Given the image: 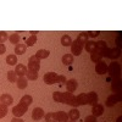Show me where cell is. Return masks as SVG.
Returning <instances> with one entry per match:
<instances>
[{
  "mask_svg": "<svg viewBox=\"0 0 122 122\" xmlns=\"http://www.w3.org/2000/svg\"><path fill=\"white\" fill-rule=\"evenodd\" d=\"M57 73L56 72H46L43 77V81H44V83L49 84V86H51V84H55L56 83V79H57Z\"/></svg>",
  "mask_w": 122,
  "mask_h": 122,
  "instance_id": "obj_9",
  "label": "cell"
},
{
  "mask_svg": "<svg viewBox=\"0 0 122 122\" xmlns=\"http://www.w3.org/2000/svg\"><path fill=\"white\" fill-rule=\"evenodd\" d=\"M44 110L42 107H36L33 111H32V118L34 121H39L40 118H43L44 117Z\"/></svg>",
  "mask_w": 122,
  "mask_h": 122,
  "instance_id": "obj_15",
  "label": "cell"
},
{
  "mask_svg": "<svg viewBox=\"0 0 122 122\" xmlns=\"http://www.w3.org/2000/svg\"><path fill=\"white\" fill-rule=\"evenodd\" d=\"M28 107L29 106H27V105H25L22 103H18L17 105H15L12 107V114H14L15 117H22L28 111Z\"/></svg>",
  "mask_w": 122,
  "mask_h": 122,
  "instance_id": "obj_4",
  "label": "cell"
},
{
  "mask_svg": "<svg viewBox=\"0 0 122 122\" xmlns=\"http://www.w3.org/2000/svg\"><path fill=\"white\" fill-rule=\"evenodd\" d=\"M6 77H7V81H9V82H11V83H16V81H17V76H16V73H15V71H9L7 75H6Z\"/></svg>",
  "mask_w": 122,
  "mask_h": 122,
  "instance_id": "obj_31",
  "label": "cell"
},
{
  "mask_svg": "<svg viewBox=\"0 0 122 122\" xmlns=\"http://www.w3.org/2000/svg\"><path fill=\"white\" fill-rule=\"evenodd\" d=\"M37 43V36L36 34H32V36H29L27 39H26V45L27 46H33L34 44Z\"/></svg>",
  "mask_w": 122,
  "mask_h": 122,
  "instance_id": "obj_30",
  "label": "cell"
},
{
  "mask_svg": "<svg viewBox=\"0 0 122 122\" xmlns=\"http://www.w3.org/2000/svg\"><path fill=\"white\" fill-rule=\"evenodd\" d=\"M66 77L64 76V75H59L57 76V79H56V83L57 84H62V83H66Z\"/></svg>",
  "mask_w": 122,
  "mask_h": 122,
  "instance_id": "obj_35",
  "label": "cell"
},
{
  "mask_svg": "<svg viewBox=\"0 0 122 122\" xmlns=\"http://www.w3.org/2000/svg\"><path fill=\"white\" fill-rule=\"evenodd\" d=\"M9 40H10V43H12L15 45H17L20 43V34L18 33H14L9 37Z\"/></svg>",
  "mask_w": 122,
  "mask_h": 122,
  "instance_id": "obj_32",
  "label": "cell"
},
{
  "mask_svg": "<svg viewBox=\"0 0 122 122\" xmlns=\"http://www.w3.org/2000/svg\"><path fill=\"white\" fill-rule=\"evenodd\" d=\"M39 68H40V60L36 55H32V56L28 59V70L38 72Z\"/></svg>",
  "mask_w": 122,
  "mask_h": 122,
  "instance_id": "obj_6",
  "label": "cell"
},
{
  "mask_svg": "<svg viewBox=\"0 0 122 122\" xmlns=\"http://www.w3.org/2000/svg\"><path fill=\"white\" fill-rule=\"evenodd\" d=\"M71 122H75V121H71Z\"/></svg>",
  "mask_w": 122,
  "mask_h": 122,
  "instance_id": "obj_41",
  "label": "cell"
},
{
  "mask_svg": "<svg viewBox=\"0 0 122 122\" xmlns=\"http://www.w3.org/2000/svg\"><path fill=\"white\" fill-rule=\"evenodd\" d=\"M26 78H27L28 81H37V79H38V72H36V71H30V70H27Z\"/></svg>",
  "mask_w": 122,
  "mask_h": 122,
  "instance_id": "obj_25",
  "label": "cell"
},
{
  "mask_svg": "<svg viewBox=\"0 0 122 122\" xmlns=\"http://www.w3.org/2000/svg\"><path fill=\"white\" fill-rule=\"evenodd\" d=\"M6 64L10 65V66L17 65V56H16L15 54H12V55H7V56H6Z\"/></svg>",
  "mask_w": 122,
  "mask_h": 122,
  "instance_id": "obj_26",
  "label": "cell"
},
{
  "mask_svg": "<svg viewBox=\"0 0 122 122\" xmlns=\"http://www.w3.org/2000/svg\"><path fill=\"white\" fill-rule=\"evenodd\" d=\"M84 122H97V117L93 116V115H88L84 118Z\"/></svg>",
  "mask_w": 122,
  "mask_h": 122,
  "instance_id": "obj_36",
  "label": "cell"
},
{
  "mask_svg": "<svg viewBox=\"0 0 122 122\" xmlns=\"http://www.w3.org/2000/svg\"><path fill=\"white\" fill-rule=\"evenodd\" d=\"M11 122H25L21 117H14L12 120H11Z\"/></svg>",
  "mask_w": 122,
  "mask_h": 122,
  "instance_id": "obj_39",
  "label": "cell"
},
{
  "mask_svg": "<svg viewBox=\"0 0 122 122\" xmlns=\"http://www.w3.org/2000/svg\"><path fill=\"white\" fill-rule=\"evenodd\" d=\"M5 51H6V46H5L4 44H0V55L4 54Z\"/></svg>",
  "mask_w": 122,
  "mask_h": 122,
  "instance_id": "obj_38",
  "label": "cell"
},
{
  "mask_svg": "<svg viewBox=\"0 0 122 122\" xmlns=\"http://www.w3.org/2000/svg\"><path fill=\"white\" fill-rule=\"evenodd\" d=\"M16 86H17L18 89H26L27 86H28V79L26 77H17Z\"/></svg>",
  "mask_w": 122,
  "mask_h": 122,
  "instance_id": "obj_18",
  "label": "cell"
},
{
  "mask_svg": "<svg viewBox=\"0 0 122 122\" xmlns=\"http://www.w3.org/2000/svg\"><path fill=\"white\" fill-rule=\"evenodd\" d=\"M98 94L95 92H89V93H81L76 97V101H77V105H95L98 104Z\"/></svg>",
  "mask_w": 122,
  "mask_h": 122,
  "instance_id": "obj_2",
  "label": "cell"
},
{
  "mask_svg": "<svg viewBox=\"0 0 122 122\" xmlns=\"http://www.w3.org/2000/svg\"><path fill=\"white\" fill-rule=\"evenodd\" d=\"M103 57H104L103 54H101L100 51H98V50H95L94 53H92V54H90V60L93 61V62H95V64L103 60Z\"/></svg>",
  "mask_w": 122,
  "mask_h": 122,
  "instance_id": "obj_22",
  "label": "cell"
},
{
  "mask_svg": "<svg viewBox=\"0 0 122 122\" xmlns=\"http://www.w3.org/2000/svg\"><path fill=\"white\" fill-rule=\"evenodd\" d=\"M84 48V44H82L78 40H72V44H71V54L73 56H79L82 54V50Z\"/></svg>",
  "mask_w": 122,
  "mask_h": 122,
  "instance_id": "obj_5",
  "label": "cell"
},
{
  "mask_svg": "<svg viewBox=\"0 0 122 122\" xmlns=\"http://www.w3.org/2000/svg\"><path fill=\"white\" fill-rule=\"evenodd\" d=\"M27 50V45L23 43H18L17 45H15V55H23Z\"/></svg>",
  "mask_w": 122,
  "mask_h": 122,
  "instance_id": "obj_19",
  "label": "cell"
},
{
  "mask_svg": "<svg viewBox=\"0 0 122 122\" xmlns=\"http://www.w3.org/2000/svg\"><path fill=\"white\" fill-rule=\"evenodd\" d=\"M45 117V122H56L55 120V112H48L44 115Z\"/></svg>",
  "mask_w": 122,
  "mask_h": 122,
  "instance_id": "obj_34",
  "label": "cell"
},
{
  "mask_svg": "<svg viewBox=\"0 0 122 122\" xmlns=\"http://www.w3.org/2000/svg\"><path fill=\"white\" fill-rule=\"evenodd\" d=\"M61 61H62L64 65L70 66L71 64L73 62V55H72V54H65V55L62 56V59H61Z\"/></svg>",
  "mask_w": 122,
  "mask_h": 122,
  "instance_id": "obj_23",
  "label": "cell"
},
{
  "mask_svg": "<svg viewBox=\"0 0 122 122\" xmlns=\"http://www.w3.org/2000/svg\"><path fill=\"white\" fill-rule=\"evenodd\" d=\"M104 122H107V121H104Z\"/></svg>",
  "mask_w": 122,
  "mask_h": 122,
  "instance_id": "obj_42",
  "label": "cell"
},
{
  "mask_svg": "<svg viewBox=\"0 0 122 122\" xmlns=\"http://www.w3.org/2000/svg\"><path fill=\"white\" fill-rule=\"evenodd\" d=\"M95 72L98 75H105L107 72V64L105 61H99V62L95 64Z\"/></svg>",
  "mask_w": 122,
  "mask_h": 122,
  "instance_id": "obj_10",
  "label": "cell"
},
{
  "mask_svg": "<svg viewBox=\"0 0 122 122\" xmlns=\"http://www.w3.org/2000/svg\"><path fill=\"white\" fill-rule=\"evenodd\" d=\"M103 114H104V105H101V104L93 105V107H92V115L95 117H99Z\"/></svg>",
  "mask_w": 122,
  "mask_h": 122,
  "instance_id": "obj_13",
  "label": "cell"
},
{
  "mask_svg": "<svg viewBox=\"0 0 122 122\" xmlns=\"http://www.w3.org/2000/svg\"><path fill=\"white\" fill-rule=\"evenodd\" d=\"M53 99L56 103H61V104H66V105H71L73 107H78L77 101H76V95L73 93H68V92H54L53 93Z\"/></svg>",
  "mask_w": 122,
  "mask_h": 122,
  "instance_id": "obj_1",
  "label": "cell"
},
{
  "mask_svg": "<svg viewBox=\"0 0 122 122\" xmlns=\"http://www.w3.org/2000/svg\"><path fill=\"white\" fill-rule=\"evenodd\" d=\"M55 120H56V122H68V115L65 111H56Z\"/></svg>",
  "mask_w": 122,
  "mask_h": 122,
  "instance_id": "obj_16",
  "label": "cell"
},
{
  "mask_svg": "<svg viewBox=\"0 0 122 122\" xmlns=\"http://www.w3.org/2000/svg\"><path fill=\"white\" fill-rule=\"evenodd\" d=\"M107 72L110 75L111 78L115 79H120V76H121V66L118 62L114 61V62H111L110 65H107Z\"/></svg>",
  "mask_w": 122,
  "mask_h": 122,
  "instance_id": "obj_3",
  "label": "cell"
},
{
  "mask_svg": "<svg viewBox=\"0 0 122 122\" xmlns=\"http://www.w3.org/2000/svg\"><path fill=\"white\" fill-rule=\"evenodd\" d=\"M9 112V106L4 105V104H0V118H4Z\"/></svg>",
  "mask_w": 122,
  "mask_h": 122,
  "instance_id": "obj_33",
  "label": "cell"
},
{
  "mask_svg": "<svg viewBox=\"0 0 122 122\" xmlns=\"http://www.w3.org/2000/svg\"><path fill=\"white\" fill-rule=\"evenodd\" d=\"M27 67L22 64H17L16 67H15V73L17 77H26V73H27Z\"/></svg>",
  "mask_w": 122,
  "mask_h": 122,
  "instance_id": "obj_11",
  "label": "cell"
},
{
  "mask_svg": "<svg viewBox=\"0 0 122 122\" xmlns=\"http://www.w3.org/2000/svg\"><path fill=\"white\" fill-rule=\"evenodd\" d=\"M87 50V53L92 54V53H94L95 50H97V42H93V40H88V42L84 44V48Z\"/></svg>",
  "mask_w": 122,
  "mask_h": 122,
  "instance_id": "obj_17",
  "label": "cell"
},
{
  "mask_svg": "<svg viewBox=\"0 0 122 122\" xmlns=\"http://www.w3.org/2000/svg\"><path fill=\"white\" fill-rule=\"evenodd\" d=\"M34 55H36L39 60H42V59H46V57H49L50 51H49V50H46V49H39Z\"/></svg>",
  "mask_w": 122,
  "mask_h": 122,
  "instance_id": "obj_21",
  "label": "cell"
},
{
  "mask_svg": "<svg viewBox=\"0 0 122 122\" xmlns=\"http://www.w3.org/2000/svg\"><path fill=\"white\" fill-rule=\"evenodd\" d=\"M61 44L64 46H71V44H72V38L68 34H64L61 37Z\"/></svg>",
  "mask_w": 122,
  "mask_h": 122,
  "instance_id": "obj_24",
  "label": "cell"
},
{
  "mask_svg": "<svg viewBox=\"0 0 122 122\" xmlns=\"http://www.w3.org/2000/svg\"><path fill=\"white\" fill-rule=\"evenodd\" d=\"M120 55H121V49L120 48H114V49L107 48L105 51L103 53V56L104 57H109V59H112V60L120 57Z\"/></svg>",
  "mask_w": 122,
  "mask_h": 122,
  "instance_id": "obj_7",
  "label": "cell"
},
{
  "mask_svg": "<svg viewBox=\"0 0 122 122\" xmlns=\"http://www.w3.org/2000/svg\"><path fill=\"white\" fill-rule=\"evenodd\" d=\"M77 87H78V83H77V81L76 79H68L66 81V89L68 93H73V92L77 90Z\"/></svg>",
  "mask_w": 122,
  "mask_h": 122,
  "instance_id": "obj_12",
  "label": "cell"
},
{
  "mask_svg": "<svg viewBox=\"0 0 122 122\" xmlns=\"http://www.w3.org/2000/svg\"><path fill=\"white\" fill-rule=\"evenodd\" d=\"M121 120H122V116H120V117L116 120V122H121Z\"/></svg>",
  "mask_w": 122,
  "mask_h": 122,
  "instance_id": "obj_40",
  "label": "cell"
},
{
  "mask_svg": "<svg viewBox=\"0 0 122 122\" xmlns=\"http://www.w3.org/2000/svg\"><path fill=\"white\" fill-rule=\"evenodd\" d=\"M14 103V98L10 95V94H1L0 95V104H4L6 106H10V105H12Z\"/></svg>",
  "mask_w": 122,
  "mask_h": 122,
  "instance_id": "obj_14",
  "label": "cell"
},
{
  "mask_svg": "<svg viewBox=\"0 0 122 122\" xmlns=\"http://www.w3.org/2000/svg\"><path fill=\"white\" fill-rule=\"evenodd\" d=\"M106 49H107L106 42H104V40H99V42L97 43V50H98V51H100L101 54H103Z\"/></svg>",
  "mask_w": 122,
  "mask_h": 122,
  "instance_id": "obj_28",
  "label": "cell"
},
{
  "mask_svg": "<svg viewBox=\"0 0 122 122\" xmlns=\"http://www.w3.org/2000/svg\"><path fill=\"white\" fill-rule=\"evenodd\" d=\"M67 115H68V118H70L71 121H77V120L79 118V116H81L78 109H76V107H73L72 110H70Z\"/></svg>",
  "mask_w": 122,
  "mask_h": 122,
  "instance_id": "obj_20",
  "label": "cell"
},
{
  "mask_svg": "<svg viewBox=\"0 0 122 122\" xmlns=\"http://www.w3.org/2000/svg\"><path fill=\"white\" fill-rule=\"evenodd\" d=\"M88 38H89L88 32H81L78 34V37H77V40H78V42H81L82 44H86L88 42Z\"/></svg>",
  "mask_w": 122,
  "mask_h": 122,
  "instance_id": "obj_27",
  "label": "cell"
},
{
  "mask_svg": "<svg viewBox=\"0 0 122 122\" xmlns=\"http://www.w3.org/2000/svg\"><path fill=\"white\" fill-rule=\"evenodd\" d=\"M99 34H100L99 30H89V32H88V36L92 37V38H95V37H98Z\"/></svg>",
  "mask_w": 122,
  "mask_h": 122,
  "instance_id": "obj_37",
  "label": "cell"
},
{
  "mask_svg": "<svg viewBox=\"0 0 122 122\" xmlns=\"http://www.w3.org/2000/svg\"><path fill=\"white\" fill-rule=\"evenodd\" d=\"M120 101H121V95L118 93H114V94H111V95L107 97V99L105 101V105L107 107H111V106L116 105L117 103H120Z\"/></svg>",
  "mask_w": 122,
  "mask_h": 122,
  "instance_id": "obj_8",
  "label": "cell"
},
{
  "mask_svg": "<svg viewBox=\"0 0 122 122\" xmlns=\"http://www.w3.org/2000/svg\"><path fill=\"white\" fill-rule=\"evenodd\" d=\"M20 103H22V104H25V105L29 106L30 104L33 103V98L30 97V95H28V94H26V95H23V97L21 98V100H20Z\"/></svg>",
  "mask_w": 122,
  "mask_h": 122,
  "instance_id": "obj_29",
  "label": "cell"
}]
</instances>
